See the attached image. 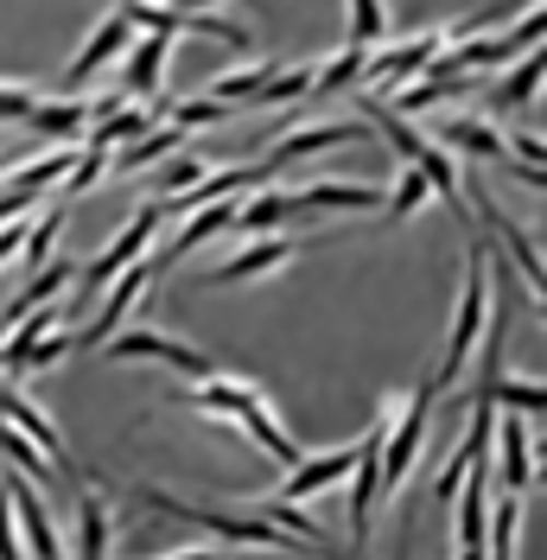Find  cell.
Masks as SVG:
<instances>
[{"instance_id": "cell-7", "label": "cell", "mask_w": 547, "mask_h": 560, "mask_svg": "<svg viewBox=\"0 0 547 560\" xmlns=\"http://www.w3.org/2000/svg\"><path fill=\"white\" fill-rule=\"evenodd\" d=\"M153 261H135V268H121V275H115V287H108V300L103 306H96V313H90V325H83V331H70V350H96V345H108V338H115V325H121V318L135 313L140 300H147V293H153Z\"/></svg>"}, {"instance_id": "cell-22", "label": "cell", "mask_w": 547, "mask_h": 560, "mask_svg": "<svg viewBox=\"0 0 547 560\" xmlns=\"http://www.w3.org/2000/svg\"><path fill=\"white\" fill-rule=\"evenodd\" d=\"M108 503L96 485L77 490V560H108Z\"/></svg>"}, {"instance_id": "cell-14", "label": "cell", "mask_w": 547, "mask_h": 560, "mask_svg": "<svg viewBox=\"0 0 547 560\" xmlns=\"http://www.w3.org/2000/svg\"><path fill=\"white\" fill-rule=\"evenodd\" d=\"M370 135V121H325V128H300V135H280L268 153L274 173H287V166H300L312 153H331V147H350V140Z\"/></svg>"}, {"instance_id": "cell-24", "label": "cell", "mask_w": 547, "mask_h": 560, "mask_svg": "<svg viewBox=\"0 0 547 560\" xmlns=\"http://www.w3.org/2000/svg\"><path fill=\"white\" fill-rule=\"evenodd\" d=\"M458 96H472V77H414L395 90V115H420V108H440V103H458Z\"/></svg>"}, {"instance_id": "cell-12", "label": "cell", "mask_w": 547, "mask_h": 560, "mask_svg": "<svg viewBox=\"0 0 547 560\" xmlns=\"http://www.w3.org/2000/svg\"><path fill=\"white\" fill-rule=\"evenodd\" d=\"M166 58H172V38H135L128 45V58H121V77H115V96H140V103H153L160 96V83H166Z\"/></svg>"}, {"instance_id": "cell-41", "label": "cell", "mask_w": 547, "mask_h": 560, "mask_svg": "<svg viewBox=\"0 0 547 560\" xmlns=\"http://www.w3.org/2000/svg\"><path fill=\"white\" fill-rule=\"evenodd\" d=\"M13 166H20V160H13V153H0V178L13 173Z\"/></svg>"}, {"instance_id": "cell-25", "label": "cell", "mask_w": 547, "mask_h": 560, "mask_svg": "<svg viewBox=\"0 0 547 560\" xmlns=\"http://www.w3.org/2000/svg\"><path fill=\"white\" fill-rule=\"evenodd\" d=\"M58 313H65V306H38V313H26L13 331H7V338H0V370H7V376H20V370H26V350H33L38 338L58 325Z\"/></svg>"}, {"instance_id": "cell-26", "label": "cell", "mask_w": 547, "mask_h": 560, "mask_svg": "<svg viewBox=\"0 0 547 560\" xmlns=\"http://www.w3.org/2000/svg\"><path fill=\"white\" fill-rule=\"evenodd\" d=\"M274 70H280V58H255V65H242V70H223V77H210L205 96L210 103H255Z\"/></svg>"}, {"instance_id": "cell-16", "label": "cell", "mask_w": 547, "mask_h": 560, "mask_svg": "<svg viewBox=\"0 0 547 560\" xmlns=\"http://www.w3.org/2000/svg\"><path fill=\"white\" fill-rule=\"evenodd\" d=\"M440 140L452 153H465V160H510V140L497 135V121H445ZM510 166L528 178V185H542V166H522V160H510Z\"/></svg>"}, {"instance_id": "cell-1", "label": "cell", "mask_w": 547, "mask_h": 560, "mask_svg": "<svg viewBox=\"0 0 547 560\" xmlns=\"http://www.w3.org/2000/svg\"><path fill=\"white\" fill-rule=\"evenodd\" d=\"M140 503L147 510H160V516H172V523H198L210 528V535H223V541H236V548H280V555H312L306 541H293V535H280L274 523H261V516H248V510H198V503H185V497H166V490H140Z\"/></svg>"}, {"instance_id": "cell-35", "label": "cell", "mask_w": 547, "mask_h": 560, "mask_svg": "<svg viewBox=\"0 0 547 560\" xmlns=\"http://www.w3.org/2000/svg\"><path fill=\"white\" fill-rule=\"evenodd\" d=\"M103 173H108V153H103V147H83V153H77V166H70V178H65V198H83Z\"/></svg>"}, {"instance_id": "cell-9", "label": "cell", "mask_w": 547, "mask_h": 560, "mask_svg": "<svg viewBox=\"0 0 547 560\" xmlns=\"http://www.w3.org/2000/svg\"><path fill=\"white\" fill-rule=\"evenodd\" d=\"M135 38H140V33H135V20H128V13H108L103 26L83 38V51L70 58V70H65V96H77V90H83V83H90V77H96L103 65L128 58V45H135Z\"/></svg>"}, {"instance_id": "cell-27", "label": "cell", "mask_w": 547, "mask_h": 560, "mask_svg": "<svg viewBox=\"0 0 547 560\" xmlns=\"http://www.w3.org/2000/svg\"><path fill=\"white\" fill-rule=\"evenodd\" d=\"M542 70H547V65L528 51V58H522V70H515V77H503V83L490 90V115H510V108L535 103V90H542Z\"/></svg>"}, {"instance_id": "cell-8", "label": "cell", "mask_w": 547, "mask_h": 560, "mask_svg": "<svg viewBox=\"0 0 547 560\" xmlns=\"http://www.w3.org/2000/svg\"><path fill=\"white\" fill-rule=\"evenodd\" d=\"M0 420H7L13 433H26V440H33L38 453H45V465H51V471H65V478H77V485H83V471H77V458H70L65 433H58V427L45 420V408H33V401H26V395L13 388V376L0 383Z\"/></svg>"}, {"instance_id": "cell-20", "label": "cell", "mask_w": 547, "mask_h": 560, "mask_svg": "<svg viewBox=\"0 0 547 560\" xmlns=\"http://www.w3.org/2000/svg\"><path fill=\"white\" fill-rule=\"evenodd\" d=\"M287 198V217L293 210H376L382 191L376 185H306V191H280Z\"/></svg>"}, {"instance_id": "cell-19", "label": "cell", "mask_w": 547, "mask_h": 560, "mask_svg": "<svg viewBox=\"0 0 547 560\" xmlns=\"http://www.w3.org/2000/svg\"><path fill=\"white\" fill-rule=\"evenodd\" d=\"M484 478H490V458H478L472 471H465V485H458V560H484Z\"/></svg>"}, {"instance_id": "cell-3", "label": "cell", "mask_w": 547, "mask_h": 560, "mask_svg": "<svg viewBox=\"0 0 547 560\" xmlns=\"http://www.w3.org/2000/svg\"><path fill=\"white\" fill-rule=\"evenodd\" d=\"M388 420H395V401L370 420V433L357 440V465H350V548L344 555L357 560L370 548V516H376V497H382V440H388Z\"/></svg>"}, {"instance_id": "cell-31", "label": "cell", "mask_w": 547, "mask_h": 560, "mask_svg": "<svg viewBox=\"0 0 547 560\" xmlns=\"http://www.w3.org/2000/svg\"><path fill=\"white\" fill-rule=\"evenodd\" d=\"M0 458H7V465H20V478H26V485H45V478H51L45 453H38V446L26 440V433H13L7 420H0Z\"/></svg>"}, {"instance_id": "cell-2", "label": "cell", "mask_w": 547, "mask_h": 560, "mask_svg": "<svg viewBox=\"0 0 547 560\" xmlns=\"http://www.w3.org/2000/svg\"><path fill=\"white\" fill-rule=\"evenodd\" d=\"M484 318H490V255L484 248H472L465 255V287H458V313H452V338H445V363L433 370V395H445V388L465 376V363H472V345L484 338Z\"/></svg>"}, {"instance_id": "cell-5", "label": "cell", "mask_w": 547, "mask_h": 560, "mask_svg": "<svg viewBox=\"0 0 547 560\" xmlns=\"http://www.w3.org/2000/svg\"><path fill=\"white\" fill-rule=\"evenodd\" d=\"M160 217H166L160 205H140L135 217H128V230H121V236H115V243L96 255V261H83V268H77V313L90 306V293H96V287H108V280L121 275V268H135L140 255H147L153 230H160Z\"/></svg>"}, {"instance_id": "cell-28", "label": "cell", "mask_w": 547, "mask_h": 560, "mask_svg": "<svg viewBox=\"0 0 547 560\" xmlns=\"http://www.w3.org/2000/svg\"><path fill=\"white\" fill-rule=\"evenodd\" d=\"M178 140H185V128H172V121H160V128H147L140 140H128V153H121V160H108V166H115V173H140V166H153L160 153H172Z\"/></svg>"}, {"instance_id": "cell-38", "label": "cell", "mask_w": 547, "mask_h": 560, "mask_svg": "<svg viewBox=\"0 0 547 560\" xmlns=\"http://www.w3.org/2000/svg\"><path fill=\"white\" fill-rule=\"evenodd\" d=\"M38 108V90H26V83H0V121H26Z\"/></svg>"}, {"instance_id": "cell-6", "label": "cell", "mask_w": 547, "mask_h": 560, "mask_svg": "<svg viewBox=\"0 0 547 560\" xmlns=\"http://www.w3.org/2000/svg\"><path fill=\"white\" fill-rule=\"evenodd\" d=\"M115 13H128V20H135V26H147L153 38L205 33V38H223V45H248V26L223 20V13H191V7H166V0H121Z\"/></svg>"}, {"instance_id": "cell-34", "label": "cell", "mask_w": 547, "mask_h": 560, "mask_svg": "<svg viewBox=\"0 0 547 560\" xmlns=\"http://www.w3.org/2000/svg\"><path fill=\"white\" fill-rule=\"evenodd\" d=\"M51 243H58V210H45V217H38V223H26V243H20V255H26V261H20V268H45V261H51Z\"/></svg>"}, {"instance_id": "cell-21", "label": "cell", "mask_w": 547, "mask_h": 560, "mask_svg": "<svg viewBox=\"0 0 547 560\" xmlns=\"http://www.w3.org/2000/svg\"><path fill=\"white\" fill-rule=\"evenodd\" d=\"M236 427L248 433V440H255V446H261V453L274 458V465H300V440H293V433H287V427L274 420V408H268V401L242 408V415H236Z\"/></svg>"}, {"instance_id": "cell-15", "label": "cell", "mask_w": 547, "mask_h": 560, "mask_svg": "<svg viewBox=\"0 0 547 560\" xmlns=\"http://www.w3.org/2000/svg\"><path fill=\"white\" fill-rule=\"evenodd\" d=\"M7 503H13V516L26 528V548L33 560H65V541H58V523H51V510H45V497H38L26 478H13L7 485Z\"/></svg>"}, {"instance_id": "cell-17", "label": "cell", "mask_w": 547, "mask_h": 560, "mask_svg": "<svg viewBox=\"0 0 547 560\" xmlns=\"http://www.w3.org/2000/svg\"><path fill=\"white\" fill-rule=\"evenodd\" d=\"M350 465H357V446H338V453H325V458H300L274 497H280V503H306V497H318V490L344 485V478H350Z\"/></svg>"}, {"instance_id": "cell-33", "label": "cell", "mask_w": 547, "mask_h": 560, "mask_svg": "<svg viewBox=\"0 0 547 560\" xmlns=\"http://www.w3.org/2000/svg\"><path fill=\"white\" fill-rule=\"evenodd\" d=\"M427 198H433V185L414 173V166H401V185L382 198V223H401V217H414V210L427 205Z\"/></svg>"}, {"instance_id": "cell-10", "label": "cell", "mask_w": 547, "mask_h": 560, "mask_svg": "<svg viewBox=\"0 0 547 560\" xmlns=\"http://www.w3.org/2000/svg\"><path fill=\"white\" fill-rule=\"evenodd\" d=\"M490 440H497V478H503V490L510 497H535V440H528L522 415H497Z\"/></svg>"}, {"instance_id": "cell-11", "label": "cell", "mask_w": 547, "mask_h": 560, "mask_svg": "<svg viewBox=\"0 0 547 560\" xmlns=\"http://www.w3.org/2000/svg\"><path fill=\"white\" fill-rule=\"evenodd\" d=\"M458 178H472V205H478V217H484V223H490V230H497V243L510 248V255H515V268L528 275V293L542 300V293H547V268H542V248L528 243V236L515 230L510 217H503V210L490 205V191H484V185H478V173H458Z\"/></svg>"}, {"instance_id": "cell-4", "label": "cell", "mask_w": 547, "mask_h": 560, "mask_svg": "<svg viewBox=\"0 0 547 560\" xmlns=\"http://www.w3.org/2000/svg\"><path fill=\"white\" fill-rule=\"evenodd\" d=\"M96 357H103V363H140V357H153V363H166V370L191 376V383L223 376L217 357H205L198 345H178V338H166V331H128V338H108V345H96Z\"/></svg>"}, {"instance_id": "cell-30", "label": "cell", "mask_w": 547, "mask_h": 560, "mask_svg": "<svg viewBox=\"0 0 547 560\" xmlns=\"http://www.w3.org/2000/svg\"><path fill=\"white\" fill-rule=\"evenodd\" d=\"M515 523H522V497H503L497 510H484V528H490L484 560H515Z\"/></svg>"}, {"instance_id": "cell-37", "label": "cell", "mask_w": 547, "mask_h": 560, "mask_svg": "<svg viewBox=\"0 0 547 560\" xmlns=\"http://www.w3.org/2000/svg\"><path fill=\"white\" fill-rule=\"evenodd\" d=\"M65 350H70V325H65V331H45V338H38V345L26 350V370H51V363H58ZM26 370H20V376H26Z\"/></svg>"}, {"instance_id": "cell-36", "label": "cell", "mask_w": 547, "mask_h": 560, "mask_svg": "<svg viewBox=\"0 0 547 560\" xmlns=\"http://www.w3.org/2000/svg\"><path fill=\"white\" fill-rule=\"evenodd\" d=\"M205 173H210V160H205V153H178V160H172L166 173H160V185H166V198H178V191H191V185H198Z\"/></svg>"}, {"instance_id": "cell-40", "label": "cell", "mask_w": 547, "mask_h": 560, "mask_svg": "<svg viewBox=\"0 0 547 560\" xmlns=\"http://www.w3.org/2000/svg\"><path fill=\"white\" fill-rule=\"evenodd\" d=\"M172 560H223V555H210V548H191V555H172Z\"/></svg>"}, {"instance_id": "cell-18", "label": "cell", "mask_w": 547, "mask_h": 560, "mask_svg": "<svg viewBox=\"0 0 547 560\" xmlns=\"http://www.w3.org/2000/svg\"><path fill=\"white\" fill-rule=\"evenodd\" d=\"M230 223H236V198H217V210H198V217H185V223H178V236H172L160 255H147V261H153V275H166L172 261H185L191 248H205L210 236H217V230H230Z\"/></svg>"}, {"instance_id": "cell-13", "label": "cell", "mask_w": 547, "mask_h": 560, "mask_svg": "<svg viewBox=\"0 0 547 560\" xmlns=\"http://www.w3.org/2000/svg\"><path fill=\"white\" fill-rule=\"evenodd\" d=\"M300 248H306L300 236H255L236 261H217L205 275V287H236V280H255V275H268V268H287Z\"/></svg>"}, {"instance_id": "cell-23", "label": "cell", "mask_w": 547, "mask_h": 560, "mask_svg": "<svg viewBox=\"0 0 547 560\" xmlns=\"http://www.w3.org/2000/svg\"><path fill=\"white\" fill-rule=\"evenodd\" d=\"M261 401V388L242 383V376H210V383L191 388V408H205L210 420H236L242 408H255Z\"/></svg>"}, {"instance_id": "cell-32", "label": "cell", "mask_w": 547, "mask_h": 560, "mask_svg": "<svg viewBox=\"0 0 547 560\" xmlns=\"http://www.w3.org/2000/svg\"><path fill=\"white\" fill-rule=\"evenodd\" d=\"M312 70H318V65H280L268 83H261L255 108H268V103H300V96H312Z\"/></svg>"}, {"instance_id": "cell-39", "label": "cell", "mask_w": 547, "mask_h": 560, "mask_svg": "<svg viewBox=\"0 0 547 560\" xmlns=\"http://www.w3.org/2000/svg\"><path fill=\"white\" fill-rule=\"evenodd\" d=\"M0 560H26L20 535H13V503H7V490H0Z\"/></svg>"}, {"instance_id": "cell-29", "label": "cell", "mask_w": 547, "mask_h": 560, "mask_svg": "<svg viewBox=\"0 0 547 560\" xmlns=\"http://www.w3.org/2000/svg\"><path fill=\"white\" fill-rule=\"evenodd\" d=\"M363 70H370V51L344 45L325 70H312V90H318V96H338V90H350V83H363Z\"/></svg>"}]
</instances>
